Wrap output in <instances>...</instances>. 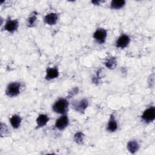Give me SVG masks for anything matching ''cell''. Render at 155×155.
<instances>
[{
  "instance_id": "obj_1",
  "label": "cell",
  "mask_w": 155,
  "mask_h": 155,
  "mask_svg": "<svg viewBox=\"0 0 155 155\" xmlns=\"http://www.w3.org/2000/svg\"><path fill=\"white\" fill-rule=\"evenodd\" d=\"M68 107V102L66 99L60 98L57 100L52 106L53 111L61 114H65Z\"/></svg>"
},
{
  "instance_id": "obj_21",
  "label": "cell",
  "mask_w": 155,
  "mask_h": 155,
  "mask_svg": "<svg viewBox=\"0 0 155 155\" xmlns=\"http://www.w3.org/2000/svg\"><path fill=\"white\" fill-rule=\"evenodd\" d=\"M103 1H91V3H93L94 5H99L100 3H101Z\"/></svg>"
},
{
  "instance_id": "obj_10",
  "label": "cell",
  "mask_w": 155,
  "mask_h": 155,
  "mask_svg": "<svg viewBox=\"0 0 155 155\" xmlns=\"http://www.w3.org/2000/svg\"><path fill=\"white\" fill-rule=\"evenodd\" d=\"M58 16L56 13H50L44 16V21L45 23H46L47 24L52 25L56 24V23L58 21Z\"/></svg>"
},
{
  "instance_id": "obj_20",
  "label": "cell",
  "mask_w": 155,
  "mask_h": 155,
  "mask_svg": "<svg viewBox=\"0 0 155 155\" xmlns=\"http://www.w3.org/2000/svg\"><path fill=\"white\" fill-rule=\"evenodd\" d=\"M78 87H75L74 88H73L69 93H68V97H71L73 96H74V94H77L78 93Z\"/></svg>"
},
{
  "instance_id": "obj_17",
  "label": "cell",
  "mask_w": 155,
  "mask_h": 155,
  "mask_svg": "<svg viewBox=\"0 0 155 155\" xmlns=\"http://www.w3.org/2000/svg\"><path fill=\"white\" fill-rule=\"evenodd\" d=\"M37 13L36 12H33L30 15V16L27 19V26L29 27H33L35 24V22L37 19Z\"/></svg>"
},
{
  "instance_id": "obj_5",
  "label": "cell",
  "mask_w": 155,
  "mask_h": 155,
  "mask_svg": "<svg viewBox=\"0 0 155 155\" xmlns=\"http://www.w3.org/2000/svg\"><path fill=\"white\" fill-rule=\"evenodd\" d=\"M107 32L102 28H97L93 34L94 39L99 44H104L105 42Z\"/></svg>"
},
{
  "instance_id": "obj_6",
  "label": "cell",
  "mask_w": 155,
  "mask_h": 155,
  "mask_svg": "<svg viewBox=\"0 0 155 155\" xmlns=\"http://www.w3.org/2000/svg\"><path fill=\"white\" fill-rule=\"evenodd\" d=\"M68 117L67 115L63 114L62 116H61L56 120L55 122V127L59 130H62L68 126Z\"/></svg>"
},
{
  "instance_id": "obj_19",
  "label": "cell",
  "mask_w": 155,
  "mask_h": 155,
  "mask_svg": "<svg viewBox=\"0 0 155 155\" xmlns=\"http://www.w3.org/2000/svg\"><path fill=\"white\" fill-rule=\"evenodd\" d=\"M8 133V129L5 124H4L2 123L1 124V130H0V134L1 137L5 136Z\"/></svg>"
},
{
  "instance_id": "obj_16",
  "label": "cell",
  "mask_w": 155,
  "mask_h": 155,
  "mask_svg": "<svg viewBox=\"0 0 155 155\" xmlns=\"http://www.w3.org/2000/svg\"><path fill=\"white\" fill-rule=\"evenodd\" d=\"M125 4V1L124 0L120 1H116L113 0L111 2L110 4V8L113 9H120L122 8Z\"/></svg>"
},
{
  "instance_id": "obj_9",
  "label": "cell",
  "mask_w": 155,
  "mask_h": 155,
  "mask_svg": "<svg viewBox=\"0 0 155 155\" xmlns=\"http://www.w3.org/2000/svg\"><path fill=\"white\" fill-rule=\"evenodd\" d=\"M59 76V71L57 67H48L46 70L45 79L48 81L58 78Z\"/></svg>"
},
{
  "instance_id": "obj_7",
  "label": "cell",
  "mask_w": 155,
  "mask_h": 155,
  "mask_svg": "<svg viewBox=\"0 0 155 155\" xmlns=\"http://www.w3.org/2000/svg\"><path fill=\"white\" fill-rule=\"evenodd\" d=\"M19 27V22L17 19H8L4 27V29L8 32L13 33L16 31Z\"/></svg>"
},
{
  "instance_id": "obj_13",
  "label": "cell",
  "mask_w": 155,
  "mask_h": 155,
  "mask_svg": "<svg viewBox=\"0 0 155 155\" xmlns=\"http://www.w3.org/2000/svg\"><path fill=\"white\" fill-rule=\"evenodd\" d=\"M21 117L19 115L15 114L10 117V122L12 127L16 129L19 127L21 123Z\"/></svg>"
},
{
  "instance_id": "obj_2",
  "label": "cell",
  "mask_w": 155,
  "mask_h": 155,
  "mask_svg": "<svg viewBox=\"0 0 155 155\" xmlns=\"http://www.w3.org/2000/svg\"><path fill=\"white\" fill-rule=\"evenodd\" d=\"M21 84L18 82L10 83L6 88L5 93L10 97H14L18 96L20 93Z\"/></svg>"
},
{
  "instance_id": "obj_11",
  "label": "cell",
  "mask_w": 155,
  "mask_h": 155,
  "mask_svg": "<svg viewBox=\"0 0 155 155\" xmlns=\"http://www.w3.org/2000/svg\"><path fill=\"white\" fill-rule=\"evenodd\" d=\"M117 129V122L115 119L114 114H111L109 121L108 122L107 130L110 132H114Z\"/></svg>"
},
{
  "instance_id": "obj_18",
  "label": "cell",
  "mask_w": 155,
  "mask_h": 155,
  "mask_svg": "<svg viewBox=\"0 0 155 155\" xmlns=\"http://www.w3.org/2000/svg\"><path fill=\"white\" fill-rule=\"evenodd\" d=\"M84 134L82 132H78L74 135V140L78 144H82L84 141Z\"/></svg>"
},
{
  "instance_id": "obj_14",
  "label": "cell",
  "mask_w": 155,
  "mask_h": 155,
  "mask_svg": "<svg viewBox=\"0 0 155 155\" xmlns=\"http://www.w3.org/2000/svg\"><path fill=\"white\" fill-rule=\"evenodd\" d=\"M139 148V143L135 140H130L127 143V148L131 153H135Z\"/></svg>"
},
{
  "instance_id": "obj_4",
  "label": "cell",
  "mask_w": 155,
  "mask_h": 155,
  "mask_svg": "<svg viewBox=\"0 0 155 155\" xmlns=\"http://www.w3.org/2000/svg\"><path fill=\"white\" fill-rule=\"evenodd\" d=\"M88 102L87 99H82L78 101H74L72 103V107L76 111L83 113L88 107Z\"/></svg>"
},
{
  "instance_id": "obj_3",
  "label": "cell",
  "mask_w": 155,
  "mask_h": 155,
  "mask_svg": "<svg viewBox=\"0 0 155 155\" xmlns=\"http://www.w3.org/2000/svg\"><path fill=\"white\" fill-rule=\"evenodd\" d=\"M141 118L147 123L153 122L155 118V108L151 106L146 109L142 113Z\"/></svg>"
},
{
  "instance_id": "obj_15",
  "label": "cell",
  "mask_w": 155,
  "mask_h": 155,
  "mask_svg": "<svg viewBox=\"0 0 155 155\" xmlns=\"http://www.w3.org/2000/svg\"><path fill=\"white\" fill-rule=\"evenodd\" d=\"M105 66L109 69H114L117 65V61L114 57H110L108 58L105 62Z\"/></svg>"
},
{
  "instance_id": "obj_8",
  "label": "cell",
  "mask_w": 155,
  "mask_h": 155,
  "mask_svg": "<svg viewBox=\"0 0 155 155\" xmlns=\"http://www.w3.org/2000/svg\"><path fill=\"white\" fill-rule=\"evenodd\" d=\"M130 38L128 35H122L118 38L116 42V45L117 48H124L128 45V44L130 43Z\"/></svg>"
},
{
  "instance_id": "obj_12",
  "label": "cell",
  "mask_w": 155,
  "mask_h": 155,
  "mask_svg": "<svg viewBox=\"0 0 155 155\" xmlns=\"http://www.w3.org/2000/svg\"><path fill=\"white\" fill-rule=\"evenodd\" d=\"M49 120V117L46 114H41L38 116L36 119V123H37V128H41L47 124L48 121Z\"/></svg>"
}]
</instances>
